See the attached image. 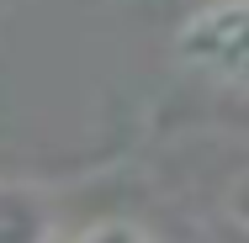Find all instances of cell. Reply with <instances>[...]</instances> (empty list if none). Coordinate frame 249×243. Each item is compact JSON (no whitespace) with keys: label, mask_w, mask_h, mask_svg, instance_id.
<instances>
[{"label":"cell","mask_w":249,"mask_h":243,"mask_svg":"<svg viewBox=\"0 0 249 243\" xmlns=\"http://www.w3.org/2000/svg\"><path fill=\"white\" fill-rule=\"evenodd\" d=\"M175 58L217 85L249 90V0H212L196 11L175 37Z\"/></svg>","instance_id":"6da1fadb"},{"label":"cell","mask_w":249,"mask_h":243,"mask_svg":"<svg viewBox=\"0 0 249 243\" xmlns=\"http://www.w3.org/2000/svg\"><path fill=\"white\" fill-rule=\"evenodd\" d=\"M53 238V206L32 185L0 180V243H43Z\"/></svg>","instance_id":"7a4b0ae2"},{"label":"cell","mask_w":249,"mask_h":243,"mask_svg":"<svg viewBox=\"0 0 249 243\" xmlns=\"http://www.w3.org/2000/svg\"><path fill=\"white\" fill-rule=\"evenodd\" d=\"M228 217H233V222L249 233V169L233 180V185H228Z\"/></svg>","instance_id":"3957f363"},{"label":"cell","mask_w":249,"mask_h":243,"mask_svg":"<svg viewBox=\"0 0 249 243\" xmlns=\"http://www.w3.org/2000/svg\"><path fill=\"white\" fill-rule=\"evenodd\" d=\"M80 238H149V233L133 227V222H96V227H85Z\"/></svg>","instance_id":"277c9868"}]
</instances>
